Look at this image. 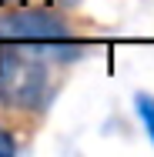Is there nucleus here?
I'll list each match as a JSON object with an SVG mask.
<instances>
[{
    "label": "nucleus",
    "instance_id": "obj_3",
    "mask_svg": "<svg viewBox=\"0 0 154 157\" xmlns=\"http://www.w3.org/2000/svg\"><path fill=\"white\" fill-rule=\"evenodd\" d=\"M134 110L141 114V121H144V130H148V137L154 140V100L148 94H137L134 97Z\"/></svg>",
    "mask_w": 154,
    "mask_h": 157
},
{
    "label": "nucleus",
    "instance_id": "obj_2",
    "mask_svg": "<svg viewBox=\"0 0 154 157\" xmlns=\"http://www.w3.org/2000/svg\"><path fill=\"white\" fill-rule=\"evenodd\" d=\"M74 40L70 24L54 10H10L0 13V44H20V47H34V54L47 50H61Z\"/></svg>",
    "mask_w": 154,
    "mask_h": 157
},
{
    "label": "nucleus",
    "instance_id": "obj_4",
    "mask_svg": "<svg viewBox=\"0 0 154 157\" xmlns=\"http://www.w3.org/2000/svg\"><path fill=\"white\" fill-rule=\"evenodd\" d=\"M10 154H17V140L0 127V157H10Z\"/></svg>",
    "mask_w": 154,
    "mask_h": 157
},
{
    "label": "nucleus",
    "instance_id": "obj_1",
    "mask_svg": "<svg viewBox=\"0 0 154 157\" xmlns=\"http://www.w3.org/2000/svg\"><path fill=\"white\" fill-rule=\"evenodd\" d=\"M0 100L7 107H44L50 100L47 67L34 50H0Z\"/></svg>",
    "mask_w": 154,
    "mask_h": 157
}]
</instances>
